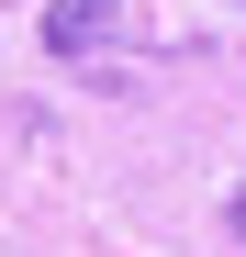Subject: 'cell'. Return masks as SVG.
I'll return each instance as SVG.
<instances>
[{
  "label": "cell",
  "mask_w": 246,
  "mask_h": 257,
  "mask_svg": "<svg viewBox=\"0 0 246 257\" xmlns=\"http://www.w3.org/2000/svg\"><path fill=\"white\" fill-rule=\"evenodd\" d=\"M112 34H123V0H56V12H45V56L78 67V56H101Z\"/></svg>",
  "instance_id": "1"
},
{
  "label": "cell",
  "mask_w": 246,
  "mask_h": 257,
  "mask_svg": "<svg viewBox=\"0 0 246 257\" xmlns=\"http://www.w3.org/2000/svg\"><path fill=\"white\" fill-rule=\"evenodd\" d=\"M224 224H235V246H246V179H235V201H224Z\"/></svg>",
  "instance_id": "2"
}]
</instances>
